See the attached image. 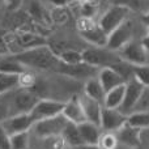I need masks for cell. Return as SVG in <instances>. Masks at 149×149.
<instances>
[{"mask_svg":"<svg viewBox=\"0 0 149 149\" xmlns=\"http://www.w3.org/2000/svg\"><path fill=\"white\" fill-rule=\"evenodd\" d=\"M12 56L18 63H21L25 68L30 67V68H36V70H54L55 71V68L60 63L56 52L50 46H47V45L17 52V54L12 55Z\"/></svg>","mask_w":149,"mask_h":149,"instance_id":"obj_1","label":"cell"},{"mask_svg":"<svg viewBox=\"0 0 149 149\" xmlns=\"http://www.w3.org/2000/svg\"><path fill=\"white\" fill-rule=\"evenodd\" d=\"M82 62L85 64L94 68H105L113 67L116 63L120 62L118 55H115L113 51H109L107 49H98V47H90L84 51H81Z\"/></svg>","mask_w":149,"mask_h":149,"instance_id":"obj_2","label":"cell"},{"mask_svg":"<svg viewBox=\"0 0 149 149\" xmlns=\"http://www.w3.org/2000/svg\"><path fill=\"white\" fill-rule=\"evenodd\" d=\"M77 29L82 39L90 43L93 47L106 49L107 36L98 28V25L90 18H80L77 21Z\"/></svg>","mask_w":149,"mask_h":149,"instance_id":"obj_3","label":"cell"},{"mask_svg":"<svg viewBox=\"0 0 149 149\" xmlns=\"http://www.w3.org/2000/svg\"><path fill=\"white\" fill-rule=\"evenodd\" d=\"M132 34H134V25H132V21L127 18L107 36L106 49L113 52L120 51L128 42L132 41Z\"/></svg>","mask_w":149,"mask_h":149,"instance_id":"obj_4","label":"cell"},{"mask_svg":"<svg viewBox=\"0 0 149 149\" xmlns=\"http://www.w3.org/2000/svg\"><path fill=\"white\" fill-rule=\"evenodd\" d=\"M67 123H68V120L60 114V115H56L54 118H49V119L36 122L31 128L34 130L37 136L42 137V139H47V137L60 136L64 127L67 126Z\"/></svg>","mask_w":149,"mask_h":149,"instance_id":"obj_5","label":"cell"},{"mask_svg":"<svg viewBox=\"0 0 149 149\" xmlns=\"http://www.w3.org/2000/svg\"><path fill=\"white\" fill-rule=\"evenodd\" d=\"M64 109V102H60L56 100H47V98H39V101L36 103L29 115L31 116L33 122H39L43 119L54 118L56 115H60Z\"/></svg>","mask_w":149,"mask_h":149,"instance_id":"obj_6","label":"cell"},{"mask_svg":"<svg viewBox=\"0 0 149 149\" xmlns=\"http://www.w3.org/2000/svg\"><path fill=\"white\" fill-rule=\"evenodd\" d=\"M128 13L130 12L126 8L119 7V5H111L100 17V21H98L97 25L106 36H109L114 29H116L123 21H126L128 18Z\"/></svg>","mask_w":149,"mask_h":149,"instance_id":"obj_7","label":"cell"},{"mask_svg":"<svg viewBox=\"0 0 149 149\" xmlns=\"http://www.w3.org/2000/svg\"><path fill=\"white\" fill-rule=\"evenodd\" d=\"M118 56L122 62L127 63L134 67H139V65H145L148 64L149 55L141 46L140 42L131 41L120 50L118 51Z\"/></svg>","mask_w":149,"mask_h":149,"instance_id":"obj_8","label":"cell"},{"mask_svg":"<svg viewBox=\"0 0 149 149\" xmlns=\"http://www.w3.org/2000/svg\"><path fill=\"white\" fill-rule=\"evenodd\" d=\"M38 101H39L38 95L29 89L20 88L18 90H13L12 92V115L29 114Z\"/></svg>","mask_w":149,"mask_h":149,"instance_id":"obj_9","label":"cell"},{"mask_svg":"<svg viewBox=\"0 0 149 149\" xmlns=\"http://www.w3.org/2000/svg\"><path fill=\"white\" fill-rule=\"evenodd\" d=\"M144 85L140 84L135 77L130 79L128 81H126V92H124V98L122 102L120 107L118 109L122 114H124L126 116H128L130 114L134 111L135 106H136L137 101H139L140 95L143 93Z\"/></svg>","mask_w":149,"mask_h":149,"instance_id":"obj_10","label":"cell"},{"mask_svg":"<svg viewBox=\"0 0 149 149\" xmlns=\"http://www.w3.org/2000/svg\"><path fill=\"white\" fill-rule=\"evenodd\" d=\"M127 123V116L119 110L102 107L100 128L105 132H116Z\"/></svg>","mask_w":149,"mask_h":149,"instance_id":"obj_11","label":"cell"},{"mask_svg":"<svg viewBox=\"0 0 149 149\" xmlns=\"http://www.w3.org/2000/svg\"><path fill=\"white\" fill-rule=\"evenodd\" d=\"M34 122L29 114H17L5 119L1 123V127L5 130L9 136L21 132H29V130L33 127Z\"/></svg>","mask_w":149,"mask_h":149,"instance_id":"obj_12","label":"cell"},{"mask_svg":"<svg viewBox=\"0 0 149 149\" xmlns=\"http://www.w3.org/2000/svg\"><path fill=\"white\" fill-rule=\"evenodd\" d=\"M55 71L62 74H67V76L71 77H76V79H84L86 77L90 79V77H94V73H98V68L90 67V65L85 64V63H81V64H76V65H67L63 64L62 62L58 64V67L55 68Z\"/></svg>","mask_w":149,"mask_h":149,"instance_id":"obj_13","label":"cell"},{"mask_svg":"<svg viewBox=\"0 0 149 149\" xmlns=\"http://www.w3.org/2000/svg\"><path fill=\"white\" fill-rule=\"evenodd\" d=\"M62 115L70 123H73L76 126L86 122L84 111H82V107H81V103H80V100H79V95H73L70 101L64 102V109L62 111Z\"/></svg>","mask_w":149,"mask_h":149,"instance_id":"obj_14","label":"cell"},{"mask_svg":"<svg viewBox=\"0 0 149 149\" xmlns=\"http://www.w3.org/2000/svg\"><path fill=\"white\" fill-rule=\"evenodd\" d=\"M79 100H80V103H81V107H82V111H84V115H85L86 122L93 123V124L100 127L101 113H102L103 106L101 105L100 102H97V101L92 100V98L86 97V95H84V94L80 95Z\"/></svg>","mask_w":149,"mask_h":149,"instance_id":"obj_15","label":"cell"},{"mask_svg":"<svg viewBox=\"0 0 149 149\" xmlns=\"http://www.w3.org/2000/svg\"><path fill=\"white\" fill-rule=\"evenodd\" d=\"M141 130L134 128V127L128 126V124H124L120 130L115 132L116 139H118V143H122V144L127 145V147L131 148H137L141 145Z\"/></svg>","mask_w":149,"mask_h":149,"instance_id":"obj_16","label":"cell"},{"mask_svg":"<svg viewBox=\"0 0 149 149\" xmlns=\"http://www.w3.org/2000/svg\"><path fill=\"white\" fill-rule=\"evenodd\" d=\"M97 79H98V81L101 82V85H102L105 93L126 82L123 77H122L120 74H119L115 70H114V68H111V67L101 68V70L98 71Z\"/></svg>","mask_w":149,"mask_h":149,"instance_id":"obj_17","label":"cell"},{"mask_svg":"<svg viewBox=\"0 0 149 149\" xmlns=\"http://www.w3.org/2000/svg\"><path fill=\"white\" fill-rule=\"evenodd\" d=\"M77 128H79L80 136H81V140L84 144L98 145L100 137H101V135H102L100 127L93 124V123H89V122H84V123L79 124Z\"/></svg>","mask_w":149,"mask_h":149,"instance_id":"obj_18","label":"cell"},{"mask_svg":"<svg viewBox=\"0 0 149 149\" xmlns=\"http://www.w3.org/2000/svg\"><path fill=\"white\" fill-rule=\"evenodd\" d=\"M15 43L20 47L21 51H25V50H30L34 47L45 46L46 41L41 36H37L33 33H20L15 36Z\"/></svg>","mask_w":149,"mask_h":149,"instance_id":"obj_19","label":"cell"},{"mask_svg":"<svg viewBox=\"0 0 149 149\" xmlns=\"http://www.w3.org/2000/svg\"><path fill=\"white\" fill-rule=\"evenodd\" d=\"M124 92H126V82L119 85V86H116V88H114V89L109 90V92H106L102 106L106 109L118 110V109L120 107L122 102H123Z\"/></svg>","mask_w":149,"mask_h":149,"instance_id":"obj_20","label":"cell"},{"mask_svg":"<svg viewBox=\"0 0 149 149\" xmlns=\"http://www.w3.org/2000/svg\"><path fill=\"white\" fill-rule=\"evenodd\" d=\"M105 90H103L102 85H101V82L98 81L97 76L94 77H90V79H88L86 81H85V85H84V95H86V97L92 98V100L97 101V102H100L101 105L103 103V98H105Z\"/></svg>","mask_w":149,"mask_h":149,"instance_id":"obj_21","label":"cell"},{"mask_svg":"<svg viewBox=\"0 0 149 149\" xmlns=\"http://www.w3.org/2000/svg\"><path fill=\"white\" fill-rule=\"evenodd\" d=\"M60 136H62L63 140L72 148L80 147V145L84 144L82 140H81V136H80V132H79L77 126L73 124V123H70V122H68L67 126L64 127V130H63V132H62Z\"/></svg>","mask_w":149,"mask_h":149,"instance_id":"obj_22","label":"cell"},{"mask_svg":"<svg viewBox=\"0 0 149 149\" xmlns=\"http://www.w3.org/2000/svg\"><path fill=\"white\" fill-rule=\"evenodd\" d=\"M20 88V76L0 72V95H4Z\"/></svg>","mask_w":149,"mask_h":149,"instance_id":"obj_23","label":"cell"},{"mask_svg":"<svg viewBox=\"0 0 149 149\" xmlns=\"http://www.w3.org/2000/svg\"><path fill=\"white\" fill-rule=\"evenodd\" d=\"M0 72L9 73V74H18L20 76L24 72H26V68L21 63H18L13 56H9L0 59Z\"/></svg>","mask_w":149,"mask_h":149,"instance_id":"obj_24","label":"cell"},{"mask_svg":"<svg viewBox=\"0 0 149 149\" xmlns=\"http://www.w3.org/2000/svg\"><path fill=\"white\" fill-rule=\"evenodd\" d=\"M113 5L123 7L128 12L130 10H134V12L147 13L149 10L148 0H113Z\"/></svg>","mask_w":149,"mask_h":149,"instance_id":"obj_25","label":"cell"},{"mask_svg":"<svg viewBox=\"0 0 149 149\" xmlns=\"http://www.w3.org/2000/svg\"><path fill=\"white\" fill-rule=\"evenodd\" d=\"M127 124L137 130H148L149 128V113L135 111L127 116Z\"/></svg>","mask_w":149,"mask_h":149,"instance_id":"obj_26","label":"cell"},{"mask_svg":"<svg viewBox=\"0 0 149 149\" xmlns=\"http://www.w3.org/2000/svg\"><path fill=\"white\" fill-rule=\"evenodd\" d=\"M58 58H59V60L63 64H67V65H76V64L84 63L82 62L81 52L76 51V50H64L60 54H58Z\"/></svg>","mask_w":149,"mask_h":149,"instance_id":"obj_27","label":"cell"},{"mask_svg":"<svg viewBox=\"0 0 149 149\" xmlns=\"http://www.w3.org/2000/svg\"><path fill=\"white\" fill-rule=\"evenodd\" d=\"M12 115V92L0 95V124Z\"/></svg>","mask_w":149,"mask_h":149,"instance_id":"obj_28","label":"cell"},{"mask_svg":"<svg viewBox=\"0 0 149 149\" xmlns=\"http://www.w3.org/2000/svg\"><path fill=\"white\" fill-rule=\"evenodd\" d=\"M29 132H21L10 136V149H28Z\"/></svg>","mask_w":149,"mask_h":149,"instance_id":"obj_29","label":"cell"},{"mask_svg":"<svg viewBox=\"0 0 149 149\" xmlns=\"http://www.w3.org/2000/svg\"><path fill=\"white\" fill-rule=\"evenodd\" d=\"M118 139H116L115 132H105L101 135L98 147L101 149H116Z\"/></svg>","mask_w":149,"mask_h":149,"instance_id":"obj_30","label":"cell"},{"mask_svg":"<svg viewBox=\"0 0 149 149\" xmlns=\"http://www.w3.org/2000/svg\"><path fill=\"white\" fill-rule=\"evenodd\" d=\"M134 77L144 86H149V64L134 67Z\"/></svg>","mask_w":149,"mask_h":149,"instance_id":"obj_31","label":"cell"},{"mask_svg":"<svg viewBox=\"0 0 149 149\" xmlns=\"http://www.w3.org/2000/svg\"><path fill=\"white\" fill-rule=\"evenodd\" d=\"M141 111V113H149V86H144L143 93L140 95L139 101H137L136 106H135L134 111Z\"/></svg>","mask_w":149,"mask_h":149,"instance_id":"obj_32","label":"cell"},{"mask_svg":"<svg viewBox=\"0 0 149 149\" xmlns=\"http://www.w3.org/2000/svg\"><path fill=\"white\" fill-rule=\"evenodd\" d=\"M98 3H81V17L93 20L94 15L97 13Z\"/></svg>","mask_w":149,"mask_h":149,"instance_id":"obj_33","label":"cell"},{"mask_svg":"<svg viewBox=\"0 0 149 149\" xmlns=\"http://www.w3.org/2000/svg\"><path fill=\"white\" fill-rule=\"evenodd\" d=\"M0 149H10V136L0 124Z\"/></svg>","mask_w":149,"mask_h":149,"instance_id":"obj_34","label":"cell"},{"mask_svg":"<svg viewBox=\"0 0 149 149\" xmlns=\"http://www.w3.org/2000/svg\"><path fill=\"white\" fill-rule=\"evenodd\" d=\"M29 12H30L31 16H34L36 18L43 21V9H42V7L37 1L31 3V7H30V9H29Z\"/></svg>","mask_w":149,"mask_h":149,"instance_id":"obj_35","label":"cell"},{"mask_svg":"<svg viewBox=\"0 0 149 149\" xmlns=\"http://www.w3.org/2000/svg\"><path fill=\"white\" fill-rule=\"evenodd\" d=\"M4 4L7 5L8 9L10 10H17L22 4V0H4Z\"/></svg>","mask_w":149,"mask_h":149,"instance_id":"obj_36","label":"cell"},{"mask_svg":"<svg viewBox=\"0 0 149 149\" xmlns=\"http://www.w3.org/2000/svg\"><path fill=\"white\" fill-rule=\"evenodd\" d=\"M51 4H54L56 8H64L67 5H70L73 0H49Z\"/></svg>","mask_w":149,"mask_h":149,"instance_id":"obj_37","label":"cell"},{"mask_svg":"<svg viewBox=\"0 0 149 149\" xmlns=\"http://www.w3.org/2000/svg\"><path fill=\"white\" fill-rule=\"evenodd\" d=\"M140 43H141V46L144 47V50L147 51V54L149 55V36H145L144 38L141 39V42H140Z\"/></svg>","mask_w":149,"mask_h":149,"instance_id":"obj_38","label":"cell"},{"mask_svg":"<svg viewBox=\"0 0 149 149\" xmlns=\"http://www.w3.org/2000/svg\"><path fill=\"white\" fill-rule=\"evenodd\" d=\"M73 149H101L98 145H86V144H82L80 145V147H76Z\"/></svg>","mask_w":149,"mask_h":149,"instance_id":"obj_39","label":"cell"},{"mask_svg":"<svg viewBox=\"0 0 149 149\" xmlns=\"http://www.w3.org/2000/svg\"><path fill=\"white\" fill-rule=\"evenodd\" d=\"M143 20H144V22H147V25H149V10L147 13H144V17H143Z\"/></svg>","mask_w":149,"mask_h":149,"instance_id":"obj_40","label":"cell"},{"mask_svg":"<svg viewBox=\"0 0 149 149\" xmlns=\"http://www.w3.org/2000/svg\"><path fill=\"white\" fill-rule=\"evenodd\" d=\"M80 3H98L100 0H77Z\"/></svg>","mask_w":149,"mask_h":149,"instance_id":"obj_41","label":"cell"},{"mask_svg":"<svg viewBox=\"0 0 149 149\" xmlns=\"http://www.w3.org/2000/svg\"><path fill=\"white\" fill-rule=\"evenodd\" d=\"M135 149H144V148H141V145H140V147H137V148H135Z\"/></svg>","mask_w":149,"mask_h":149,"instance_id":"obj_42","label":"cell"},{"mask_svg":"<svg viewBox=\"0 0 149 149\" xmlns=\"http://www.w3.org/2000/svg\"><path fill=\"white\" fill-rule=\"evenodd\" d=\"M148 36H149V25H148Z\"/></svg>","mask_w":149,"mask_h":149,"instance_id":"obj_43","label":"cell"},{"mask_svg":"<svg viewBox=\"0 0 149 149\" xmlns=\"http://www.w3.org/2000/svg\"><path fill=\"white\" fill-rule=\"evenodd\" d=\"M148 64H149V59H148Z\"/></svg>","mask_w":149,"mask_h":149,"instance_id":"obj_44","label":"cell"}]
</instances>
